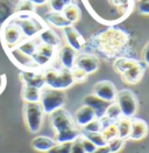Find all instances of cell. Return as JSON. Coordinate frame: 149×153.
<instances>
[{"mask_svg":"<svg viewBox=\"0 0 149 153\" xmlns=\"http://www.w3.org/2000/svg\"><path fill=\"white\" fill-rule=\"evenodd\" d=\"M41 96V90L33 87H25L22 85L21 97L25 103H38Z\"/></svg>","mask_w":149,"mask_h":153,"instance_id":"obj_24","label":"cell"},{"mask_svg":"<svg viewBox=\"0 0 149 153\" xmlns=\"http://www.w3.org/2000/svg\"><path fill=\"white\" fill-rule=\"evenodd\" d=\"M84 105L89 106L94 112L97 119H100V118H103L104 115H105L106 109L108 106V103L104 102L103 100L98 98L93 94H91V95H87L86 97L84 98Z\"/></svg>","mask_w":149,"mask_h":153,"instance_id":"obj_19","label":"cell"},{"mask_svg":"<svg viewBox=\"0 0 149 153\" xmlns=\"http://www.w3.org/2000/svg\"><path fill=\"white\" fill-rule=\"evenodd\" d=\"M101 133H103L104 138L106 139V141H110L114 138H118V130H117L115 123H111V124L105 125L101 130Z\"/></svg>","mask_w":149,"mask_h":153,"instance_id":"obj_33","label":"cell"},{"mask_svg":"<svg viewBox=\"0 0 149 153\" xmlns=\"http://www.w3.org/2000/svg\"><path fill=\"white\" fill-rule=\"evenodd\" d=\"M64 40L66 42V46L72 48L76 53H82L84 51L85 46V39L82 36V34L74 28V26H69L63 29Z\"/></svg>","mask_w":149,"mask_h":153,"instance_id":"obj_14","label":"cell"},{"mask_svg":"<svg viewBox=\"0 0 149 153\" xmlns=\"http://www.w3.org/2000/svg\"><path fill=\"white\" fill-rule=\"evenodd\" d=\"M80 144H82V146H83L85 153H92L97 149V146H96L93 143H91V141L89 140V139H86V138H84L83 136H80Z\"/></svg>","mask_w":149,"mask_h":153,"instance_id":"obj_39","label":"cell"},{"mask_svg":"<svg viewBox=\"0 0 149 153\" xmlns=\"http://www.w3.org/2000/svg\"><path fill=\"white\" fill-rule=\"evenodd\" d=\"M149 131L148 124L141 118H132L131 119V133L129 139L132 140H141L147 137Z\"/></svg>","mask_w":149,"mask_h":153,"instance_id":"obj_17","label":"cell"},{"mask_svg":"<svg viewBox=\"0 0 149 153\" xmlns=\"http://www.w3.org/2000/svg\"><path fill=\"white\" fill-rule=\"evenodd\" d=\"M57 55H58L60 64L62 65L63 69L71 71L74 68V62H76L77 53H76L72 48H70L69 46L64 45V46H61V47L58 48Z\"/></svg>","mask_w":149,"mask_h":153,"instance_id":"obj_15","label":"cell"},{"mask_svg":"<svg viewBox=\"0 0 149 153\" xmlns=\"http://www.w3.org/2000/svg\"><path fill=\"white\" fill-rule=\"evenodd\" d=\"M6 54L10 57V60L13 62V64H15L20 70H41L37 68L33 57L24 54L16 47L10 49V51H6Z\"/></svg>","mask_w":149,"mask_h":153,"instance_id":"obj_10","label":"cell"},{"mask_svg":"<svg viewBox=\"0 0 149 153\" xmlns=\"http://www.w3.org/2000/svg\"><path fill=\"white\" fill-rule=\"evenodd\" d=\"M5 84H6V76H5V75H1V76H0V92L4 90Z\"/></svg>","mask_w":149,"mask_h":153,"instance_id":"obj_44","label":"cell"},{"mask_svg":"<svg viewBox=\"0 0 149 153\" xmlns=\"http://www.w3.org/2000/svg\"><path fill=\"white\" fill-rule=\"evenodd\" d=\"M30 145L37 152L48 153L56 145V141L54 138L48 136H36L30 141Z\"/></svg>","mask_w":149,"mask_h":153,"instance_id":"obj_20","label":"cell"},{"mask_svg":"<svg viewBox=\"0 0 149 153\" xmlns=\"http://www.w3.org/2000/svg\"><path fill=\"white\" fill-rule=\"evenodd\" d=\"M42 71L44 77V84L50 89L65 91L74 84V78L71 76V71L65 70L63 68L48 67Z\"/></svg>","mask_w":149,"mask_h":153,"instance_id":"obj_3","label":"cell"},{"mask_svg":"<svg viewBox=\"0 0 149 153\" xmlns=\"http://www.w3.org/2000/svg\"><path fill=\"white\" fill-rule=\"evenodd\" d=\"M37 43L36 39H24L19 45H18V49L20 51H22L24 54L33 57V55L36 53L37 49Z\"/></svg>","mask_w":149,"mask_h":153,"instance_id":"obj_27","label":"cell"},{"mask_svg":"<svg viewBox=\"0 0 149 153\" xmlns=\"http://www.w3.org/2000/svg\"><path fill=\"white\" fill-rule=\"evenodd\" d=\"M72 117H74V125L79 128V130L84 128L87 124H90L92 120L97 119L94 112H93L89 106H86V105L80 106V108L76 111L74 116H72Z\"/></svg>","mask_w":149,"mask_h":153,"instance_id":"obj_18","label":"cell"},{"mask_svg":"<svg viewBox=\"0 0 149 153\" xmlns=\"http://www.w3.org/2000/svg\"><path fill=\"white\" fill-rule=\"evenodd\" d=\"M66 102V94L62 90L50 89L48 87H44L41 89L40 96V106L44 115L50 116L58 109H62Z\"/></svg>","mask_w":149,"mask_h":153,"instance_id":"obj_5","label":"cell"},{"mask_svg":"<svg viewBox=\"0 0 149 153\" xmlns=\"http://www.w3.org/2000/svg\"><path fill=\"white\" fill-rule=\"evenodd\" d=\"M15 14V5L11 0H0V29Z\"/></svg>","mask_w":149,"mask_h":153,"instance_id":"obj_21","label":"cell"},{"mask_svg":"<svg viewBox=\"0 0 149 153\" xmlns=\"http://www.w3.org/2000/svg\"><path fill=\"white\" fill-rule=\"evenodd\" d=\"M62 14L64 15V18L71 24L74 25L77 24L79 20H80V16H82V12H80V8L76 5V4H71L69 5L64 11L62 12Z\"/></svg>","mask_w":149,"mask_h":153,"instance_id":"obj_26","label":"cell"},{"mask_svg":"<svg viewBox=\"0 0 149 153\" xmlns=\"http://www.w3.org/2000/svg\"><path fill=\"white\" fill-rule=\"evenodd\" d=\"M36 53H38L40 55H42V56H44L47 59H49L50 61H52L55 55H56V53H57V49H55V48H52L50 46H47V45H43V43H38Z\"/></svg>","mask_w":149,"mask_h":153,"instance_id":"obj_32","label":"cell"},{"mask_svg":"<svg viewBox=\"0 0 149 153\" xmlns=\"http://www.w3.org/2000/svg\"><path fill=\"white\" fill-rule=\"evenodd\" d=\"M44 20L47 24L54 26V27H57V28H66L69 26H72L63 15L62 13H56V12H48L44 15Z\"/></svg>","mask_w":149,"mask_h":153,"instance_id":"obj_23","label":"cell"},{"mask_svg":"<svg viewBox=\"0 0 149 153\" xmlns=\"http://www.w3.org/2000/svg\"><path fill=\"white\" fill-rule=\"evenodd\" d=\"M92 153H110V150L107 146H100V147H97Z\"/></svg>","mask_w":149,"mask_h":153,"instance_id":"obj_43","label":"cell"},{"mask_svg":"<svg viewBox=\"0 0 149 153\" xmlns=\"http://www.w3.org/2000/svg\"><path fill=\"white\" fill-rule=\"evenodd\" d=\"M117 130H118V138L120 139H129V133H131V119L121 117L119 120L115 122Z\"/></svg>","mask_w":149,"mask_h":153,"instance_id":"obj_25","label":"cell"},{"mask_svg":"<svg viewBox=\"0 0 149 153\" xmlns=\"http://www.w3.org/2000/svg\"><path fill=\"white\" fill-rule=\"evenodd\" d=\"M70 146H71V144H69V143H65V144L56 143V145L48 153H70Z\"/></svg>","mask_w":149,"mask_h":153,"instance_id":"obj_37","label":"cell"},{"mask_svg":"<svg viewBox=\"0 0 149 153\" xmlns=\"http://www.w3.org/2000/svg\"><path fill=\"white\" fill-rule=\"evenodd\" d=\"M70 153H85L83 146H82V144H80V137L78 139H76L74 143H71Z\"/></svg>","mask_w":149,"mask_h":153,"instance_id":"obj_40","label":"cell"},{"mask_svg":"<svg viewBox=\"0 0 149 153\" xmlns=\"http://www.w3.org/2000/svg\"><path fill=\"white\" fill-rule=\"evenodd\" d=\"M114 70L120 75L128 84H136L141 81L145 74V67L137 60L129 59V57H120L113 62Z\"/></svg>","mask_w":149,"mask_h":153,"instance_id":"obj_2","label":"cell"},{"mask_svg":"<svg viewBox=\"0 0 149 153\" xmlns=\"http://www.w3.org/2000/svg\"><path fill=\"white\" fill-rule=\"evenodd\" d=\"M92 94L94 96H97L98 98L103 100L104 102L111 104V103L115 102L118 90L115 88V85L110 81H100L94 84Z\"/></svg>","mask_w":149,"mask_h":153,"instance_id":"obj_11","label":"cell"},{"mask_svg":"<svg viewBox=\"0 0 149 153\" xmlns=\"http://www.w3.org/2000/svg\"><path fill=\"white\" fill-rule=\"evenodd\" d=\"M74 67L80 69V70H83V71H85L87 75H90V74H93V73L98 71V69H99V60L93 54L82 53V54L77 55Z\"/></svg>","mask_w":149,"mask_h":153,"instance_id":"obj_13","label":"cell"},{"mask_svg":"<svg viewBox=\"0 0 149 153\" xmlns=\"http://www.w3.org/2000/svg\"><path fill=\"white\" fill-rule=\"evenodd\" d=\"M24 119L28 131L33 134L40 132L43 125L44 114L38 103H25L24 104Z\"/></svg>","mask_w":149,"mask_h":153,"instance_id":"obj_6","label":"cell"},{"mask_svg":"<svg viewBox=\"0 0 149 153\" xmlns=\"http://www.w3.org/2000/svg\"><path fill=\"white\" fill-rule=\"evenodd\" d=\"M141 59H142V62L146 64V65H149V41L146 43V46L142 49Z\"/></svg>","mask_w":149,"mask_h":153,"instance_id":"obj_41","label":"cell"},{"mask_svg":"<svg viewBox=\"0 0 149 153\" xmlns=\"http://www.w3.org/2000/svg\"><path fill=\"white\" fill-rule=\"evenodd\" d=\"M115 104L120 109L121 116L125 118H134L137 112V100L135 95L128 89L118 91Z\"/></svg>","mask_w":149,"mask_h":153,"instance_id":"obj_8","label":"cell"},{"mask_svg":"<svg viewBox=\"0 0 149 153\" xmlns=\"http://www.w3.org/2000/svg\"><path fill=\"white\" fill-rule=\"evenodd\" d=\"M106 146L108 147L110 153H119L125 146V140L124 139H120V138H114L112 140L107 141Z\"/></svg>","mask_w":149,"mask_h":153,"instance_id":"obj_34","label":"cell"},{"mask_svg":"<svg viewBox=\"0 0 149 153\" xmlns=\"http://www.w3.org/2000/svg\"><path fill=\"white\" fill-rule=\"evenodd\" d=\"M37 39L40 41V43H43V45H47L50 46L55 49H58L61 46H62V41L60 35L54 30L51 29L50 27H44L37 35Z\"/></svg>","mask_w":149,"mask_h":153,"instance_id":"obj_16","label":"cell"},{"mask_svg":"<svg viewBox=\"0 0 149 153\" xmlns=\"http://www.w3.org/2000/svg\"><path fill=\"white\" fill-rule=\"evenodd\" d=\"M71 76L74 78V83H84V82L87 81L89 75H87L85 71H83V70H80V69H78V68L74 67V69L71 70Z\"/></svg>","mask_w":149,"mask_h":153,"instance_id":"obj_35","label":"cell"},{"mask_svg":"<svg viewBox=\"0 0 149 153\" xmlns=\"http://www.w3.org/2000/svg\"><path fill=\"white\" fill-rule=\"evenodd\" d=\"M13 21L19 26L25 39H36L38 33L47 27L44 21L35 15V13L26 14H14L12 16Z\"/></svg>","mask_w":149,"mask_h":153,"instance_id":"obj_4","label":"cell"},{"mask_svg":"<svg viewBox=\"0 0 149 153\" xmlns=\"http://www.w3.org/2000/svg\"><path fill=\"white\" fill-rule=\"evenodd\" d=\"M24 35L13 19L8 20L0 29V41L5 51H10L18 47V45L24 40Z\"/></svg>","mask_w":149,"mask_h":153,"instance_id":"obj_7","label":"cell"},{"mask_svg":"<svg viewBox=\"0 0 149 153\" xmlns=\"http://www.w3.org/2000/svg\"><path fill=\"white\" fill-rule=\"evenodd\" d=\"M101 130H103V125H101L100 119H94L80 131L82 132H101Z\"/></svg>","mask_w":149,"mask_h":153,"instance_id":"obj_36","label":"cell"},{"mask_svg":"<svg viewBox=\"0 0 149 153\" xmlns=\"http://www.w3.org/2000/svg\"><path fill=\"white\" fill-rule=\"evenodd\" d=\"M19 78L25 87H33L40 90L46 87L42 70H20Z\"/></svg>","mask_w":149,"mask_h":153,"instance_id":"obj_12","label":"cell"},{"mask_svg":"<svg viewBox=\"0 0 149 153\" xmlns=\"http://www.w3.org/2000/svg\"><path fill=\"white\" fill-rule=\"evenodd\" d=\"M127 40L128 38L126 33L115 28H110L96 38L100 51H103L101 54L103 55L106 54L107 56H113L115 57V60L122 57L120 51H125Z\"/></svg>","mask_w":149,"mask_h":153,"instance_id":"obj_1","label":"cell"},{"mask_svg":"<svg viewBox=\"0 0 149 153\" xmlns=\"http://www.w3.org/2000/svg\"><path fill=\"white\" fill-rule=\"evenodd\" d=\"M80 136H83L84 138L89 139L91 143H93L97 147L106 146V144H107V141L104 138L101 132H82L80 131Z\"/></svg>","mask_w":149,"mask_h":153,"instance_id":"obj_29","label":"cell"},{"mask_svg":"<svg viewBox=\"0 0 149 153\" xmlns=\"http://www.w3.org/2000/svg\"><path fill=\"white\" fill-rule=\"evenodd\" d=\"M121 112H120V109L118 108V105L115 103H111L108 104L107 109H106V112L104 115V119H106L107 122L110 123H115L117 120H119L121 118Z\"/></svg>","mask_w":149,"mask_h":153,"instance_id":"obj_28","label":"cell"},{"mask_svg":"<svg viewBox=\"0 0 149 153\" xmlns=\"http://www.w3.org/2000/svg\"><path fill=\"white\" fill-rule=\"evenodd\" d=\"M50 124L51 128L55 131V133L62 132L69 128H77L74 125V117L69 111H66L65 109H58L55 112H52L50 115Z\"/></svg>","mask_w":149,"mask_h":153,"instance_id":"obj_9","label":"cell"},{"mask_svg":"<svg viewBox=\"0 0 149 153\" xmlns=\"http://www.w3.org/2000/svg\"><path fill=\"white\" fill-rule=\"evenodd\" d=\"M137 11L142 15H149V0H139L136 4Z\"/></svg>","mask_w":149,"mask_h":153,"instance_id":"obj_38","label":"cell"},{"mask_svg":"<svg viewBox=\"0 0 149 153\" xmlns=\"http://www.w3.org/2000/svg\"><path fill=\"white\" fill-rule=\"evenodd\" d=\"M35 13V6L27 0H19L15 5V14H26Z\"/></svg>","mask_w":149,"mask_h":153,"instance_id":"obj_31","label":"cell"},{"mask_svg":"<svg viewBox=\"0 0 149 153\" xmlns=\"http://www.w3.org/2000/svg\"><path fill=\"white\" fill-rule=\"evenodd\" d=\"M80 137V130L78 128H72L69 130H65L62 132L55 133V141L58 144H65V143H74L76 139H78Z\"/></svg>","mask_w":149,"mask_h":153,"instance_id":"obj_22","label":"cell"},{"mask_svg":"<svg viewBox=\"0 0 149 153\" xmlns=\"http://www.w3.org/2000/svg\"><path fill=\"white\" fill-rule=\"evenodd\" d=\"M27 1H29L30 4H33L35 7L36 6H43V5L48 4V0H27Z\"/></svg>","mask_w":149,"mask_h":153,"instance_id":"obj_42","label":"cell"},{"mask_svg":"<svg viewBox=\"0 0 149 153\" xmlns=\"http://www.w3.org/2000/svg\"><path fill=\"white\" fill-rule=\"evenodd\" d=\"M71 4H74V0H48L50 11L56 13H62Z\"/></svg>","mask_w":149,"mask_h":153,"instance_id":"obj_30","label":"cell"}]
</instances>
